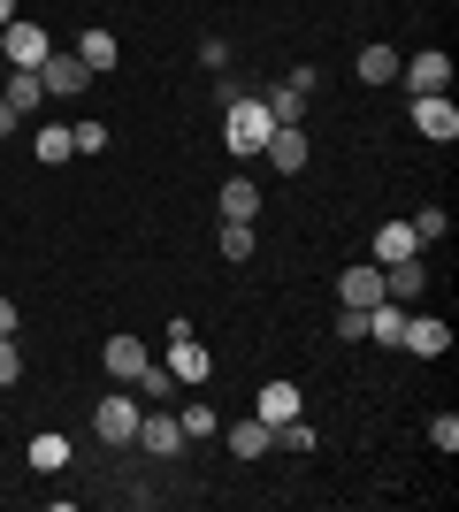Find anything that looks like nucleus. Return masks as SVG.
Masks as SVG:
<instances>
[{"label":"nucleus","mask_w":459,"mask_h":512,"mask_svg":"<svg viewBox=\"0 0 459 512\" xmlns=\"http://www.w3.org/2000/svg\"><path fill=\"white\" fill-rule=\"evenodd\" d=\"M16 123H23V115H16L8 100H0V138H16Z\"/></svg>","instance_id":"33"},{"label":"nucleus","mask_w":459,"mask_h":512,"mask_svg":"<svg viewBox=\"0 0 459 512\" xmlns=\"http://www.w3.org/2000/svg\"><path fill=\"white\" fill-rule=\"evenodd\" d=\"M268 444H276V428H268L261 413H253V421H230V451H238V459H261Z\"/></svg>","instance_id":"22"},{"label":"nucleus","mask_w":459,"mask_h":512,"mask_svg":"<svg viewBox=\"0 0 459 512\" xmlns=\"http://www.w3.org/2000/svg\"><path fill=\"white\" fill-rule=\"evenodd\" d=\"M276 444H291V451H314V428L291 413V421H276Z\"/></svg>","instance_id":"29"},{"label":"nucleus","mask_w":459,"mask_h":512,"mask_svg":"<svg viewBox=\"0 0 459 512\" xmlns=\"http://www.w3.org/2000/svg\"><path fill=\"white\" fill-rule=\"evenodd\" d=\"M383 291H391V299H421V291H429L421 253H414V260H391V268H383Z\"/></svg>","instance_id":"16"},{"label":"nucleus","mask_w":459,"mask_h":512,"mask_svg":"<svg viewBox=\"0 0 459 512\" xmlns=\"http://www.w3.org/2000/svg\"><path fill=\"white\" fill-rule=\"evenodd\" d=\"M161 367H169V383H207V375H215V360H207V344H199V337H169V360H161Z\"/></svg>","instance_id":"8"},{"label":"nucleus","mask_w":459,"mask_h":512,"mask_svg":"<svg viewBox=\"0 0 459 512\" xmlns=\"http://www.w3.org/2000/svg\"><path fill=\"white\" fill-rule=\"evenodd\" d=\"M414 130H421V138H437V146H452V138H459L452 92H421V100H414Z\"/></svg>","instance_id":"4"},{"label":"nucleus","mask_w":459,"mask_h":512,"mask_svg":"<svg viewBox=\"0 0 459 512\" xmlns=\"http://www.w3.org/2000/svg\"><path fill=\"white\" fill-rule=\"evenodd\" d=\"M115 54H123V46H115V31H85V39H77V62H85L92 77H108Z\"/></svg>","instance_id":"21"},{"label":"nucleus","mask_w":459,"mask_h":512,"mask_svg":"<svg viewBox=\"0 0 459 512\" xmlns=\"http://www.w3.org/2000/svg\"><path fill=\"white\" fill-rule=\"evenodd\" d=\"M352 69H360V85H398V46H383V39L360 46V62H352Z\"/></svg>","instance_id":"14"},{"label":"nucleus","mask_w":459,"mask_h":512,"mask_svg":"<svg viewBox=\"0 0 459 512\" xmlns=\"http://www.w3.org/2000/svg\"><path fill=\"white\" fill-rule=\"evenodd\" d=\"M31 153H39L46 169H54V161H69V153H77V138H69V123H46L39 138H31Z\"/></svg>","instance_id":"24"},{"label":"nucleus","mask_w":459,"mask_h":512,"mask_svg":"<svg viewBox=\"0 0 459 512\" xmlns=\"http://www.w3.org/2000/svg\"><path fill=\"white\" fill-rule=\"evenodd\" d=\"M398 85L414 92H452V54H444V46H429V54H398Z\"/></svg>","instance_id":"2"},{"label":"nucleus","mask_w":459,"mask_h":512,"mask_svg":"<svg viewBox=\"0 0 459 512\" xmlns=\"http://www.w3.org/2000/svg\"><path fill=\"white\" fill-rule=\"evenodd\" d=\"M337 337H368V306H337Z\"/></svg>","instance_id":"30"},{"label":"nucleus","mask_w":459,"mask_h":512,"mask_svg":"<svg viewBox=\"0 0 459 512\" xmlns=\"http://www.w3.org/2000/svg\"><path fill=\"white\" fill-rule=\"evenodd\" d=\"M222 260H253V245H261V237H253V222H222Z\"/></svg>","instance_id":"25"},{"label":"nucleus","mask_w":459,"mask_h":512,"mask_svg":"<svg viewBox=\"0 0 459 512\" xmlns=\"http://www.w3.org/2000/svg\"><path fill=\"white\" fill-rule=\"evenodd\" d=\"M138 451H153V459H176V451H184V428H176V413H138Z\"/></svg>","instance_id":"11"},{"label":"nucleus","mask_w":459,"mask_h":512,"mask_svg":"<svg viewBox=\"0 0 459 512\" xmlns=\"http://www.w3.org/2000/svg\"><path fill=\"white\" fill-rule=\"evenodd\" d=\"M253 214H261V184H253V176H230V184H222V222H253Z\"/></svg>","instance_id":"13"},{"label":"nucleus","mask_w":459,"mask_h":512,"mask_svg":"<svg viewBox=\"0 0 459 512\" xmlns=\"http://www.w3.org/2000/svg\"><path fill=\"white\" fill-rule=\"evenodd\" d=\"M375 299H391L375 260H360V268H345V276H337V306H375Z\"/></svg>","instance_id":"10"},{"label":"nucleus","mask_w":459,"mask_h":512,"mask_svg":"<svg viewBox=\"0 0 459 512\" xmlns=\"http://www.w3.org/2000/svg\"><path fill=\"white\" fill-rule=\"evenodd\" d=\"M268 130H276V115H268L261 100H245V92H230V100H222V138H230V153H238V161H253V153L268 146Z\"/></svg>","instance_id":"1"},{"label":"nucleus","mask_w":459,"mask_h":512,"mask_svg":"<svg viewBox=\"0 0 459 512\" xmlns=\"http://www.w3.org/2000/svg\"><path fill=\"white\" fill-rule=\"evenodd\" d=\"M406 230H414V245H444V230H452V214H444V207H421L414 222H406Z\"/></svg>","instance_id":"26"},{"label":"nucleus","mask_w":459,"mask_h":512,"mask_svg":"<svg viewBox=\"0 0 459 512\" xmlns=\"http://www.w3.org/2000/svg\"><path fill=\"white\" fill-rule=\"evenodd\" d=\"M176 428H184V444H207V436H215V428H222V413L207 406V398H192V406L176 413Z\"/></svg>","instance_id":"23"},{"label":"nucleus","mask_w":459,"mask_h":512,"mask_svg":"<svg viewBox=\"0 0 459 512\" xmlns=\"http://www.w3.org/2000/svg\"><path fill=\"white\" fill-rule=\"evenodd\" d=\"M398 344H406L414 360H444V352H452V329H444L437 314H406V329H398Z\"/></svg>","instance_id":"7"},{"label":"nucleus","mask_w":459,"mask_h":512,"mask_svg":"<svg viewBox=\"0 0 459 512\" xmlns=\"http://www.w3.org/2000/svg\"><path fill=\"white\" fill-rule=\"evenodd\" d=\"M146 360H153V352H146L138 337H108V352H100V367H108L115 383H138V375H146Z\"/></svg>","instance_id":"12"},{"label":"nucleus","mask_w":459,"mask_h":512,"mask_svg":"<svg viewBox=\"0 0 459 512\" xmlns=\"http://www.w3.org/2000/svg\"><path fill=\"white\" fill-rule=\"evenodd\" d=\"M0 337H16V299L0 291Z\"/></svg>","instance_id":"32"},{"label":"nucleus","mask_w":459,"mask_h":512,"mask_svg":"<svg viewBox=\"0 0 459 512\" xmlns=\"http://www.w3.org/2000/svg\"><path fill=\"white\" fill-rule=\"evenodd\" d=\"M0 100L16 107V115H31V107L46 100V85H39V69H8V77H0Z\"/></svg>","instance_id":"15"},{"label":"nucleus","mask_w":459,"mask_h":512,"mask_svg":"<svg viewBox=\"0 0 459 512\" xmlns=\"http://www.w3.org/2000/svg\"><path fill=\"white\" fill-rule=\"evenodd\" d=\"M421 245H414V230H406V222H383V230H375V268H391V260H414Z\"/></svg>","instance_id":"20"},{"label":"nucleus","mask_w":459,"mask_h":512,"mask_svg":"<svg viewBox=\"0 0 459 512\" xmlns=\"http://www.w3.org/2000/svg\"><path fill=\"white\" fill-rule=\"evenodd\" d=\"M0 54H8V62H16V69H39L46 62V54H54V39H46V31H39V23H8V31H0Z\"/></svg>","instance_id":"5"},{"label":"nucleus","mask_w":459,"mask_h":512,"mask_svg":"<svg viewBox=\"0 0 459 512\" xmlns=\"http://www.w3.org/2000/svg\"><path fill=\"white\" fill-rule=\"evenodd\" d=\"M23 375V352H16V337H0V390Z\"/></svg>","instance_id":"31"},{"label":"nucleus","mask_w":459,"mask_h":512,"mask_svg":"<svg viewBox=\"0 0 459 512\" xmlns=\"http://www.w3.org/2000/svg\"><path fill=\"white\" fill-rule=\"evenodd\" d=\"M23 459H31V474H62V467H69V436H54V428H46V436H31V444H23Z\"/></svg>","instance_id":"17"},{"label":"nucleus","mask_w":459,"mask_h":512,"mask_svg":"<svg viewBox=\"0 0 459 512\" xmlns=\"http://www.w3.org/2000/svg\"><path fill=\"white\" fill-rule=\"evenodd\" d=\"M306 100H314V92H306L299 85V77H284V85H276V92H268V115H276V123H306Z\"/></svg>","instance_id":"18"},{"label":"nucleus","mask_w":459,"mask_h":512,"mask_svg":"<svg viewBox=\"0 0 459 512\" xmlns=\"http://www.w3.org/2000/svg\"><path fill=\"white\" fill-rule=\"evenodd\" d=\"M261 153H268V169H276V176H299V169H306V130H299V123H276Z\"/></svg>","instance_id":"9"},{"label":"nucleus","mask_w":459,"mask_h":512,"mask_svg":"<svg viewBox=\"0 0 459 512\" xmlns=\"http://www.w3.org/2000/svg\"><path fill=\"white\" fill-rule=\"evenodd\" d=\"M92 436H100V444H138V398H123V390L100 398V406H92Z\"/></svg>","instance_id":"3"},{"label":"nucleus","mask_w":459,"mask_h":512,"mask_svg":"<svg viewBox=\"0 0 459 512\" xmlns=\"http://www.w3.org/2000/svg\"><path fill=\"white\" fill-rule=\"evenodd\" d=\"M429 444L452 459V451H459V413H437V421H429Z\"/></svg>","instance_id":"27"},{"label":"nucleus","mask_w":459,"mask_h":512,"mask_svg":"<svg viewBox=\"0 0 459 512\" xmlns=\"http://www.w3.org/2000/svg\"><path fill=\"white\" fill-rule=\"evenodd\" d=\"M253 413H261L268 428H276V421H291V413H299V383H261V398H253Z\"/></svg>","instance_id":"19"},{"label":"nucleus","mask_w":459,"mask_h":512,"mask_svg":"<svg viewBox=\"0 0 459 512\" xmlns=\"http://www.w3.org/2000/svg\"><path fill=\"white\" fill-rule=\"evenodd\" d=\"M69 138H77V153H108V123H69Z\"/></svg>","instance_id":"28"},{"label":"nucleus","mask_w":459,"mask_h":512,"mask_svg":"<svg viewBox=\"0 0 459 512\" xmlns=\"http://www.w3.org/2000/svg\"><path fill=\"white\" fill-rule=\"evenodd\" d=\"M8 23H16V0H0V31H8Z\"/></svg>","instance_id":"34"},{"label":"nucleus","mask_w":459,"mask_h":512,"mask_svg":"<svg viewBox=\"0 0 459 512\" xmlns=\"http://www.w3.org/2000/svg\"><path fill=\"white\" fill-rule=\"evenodd\" d=\"M39 85H46V100H77V92L92 85V69L77 62V54H46V62H39Z\"/></svg>","instance_id":"6"}]
</instances>
